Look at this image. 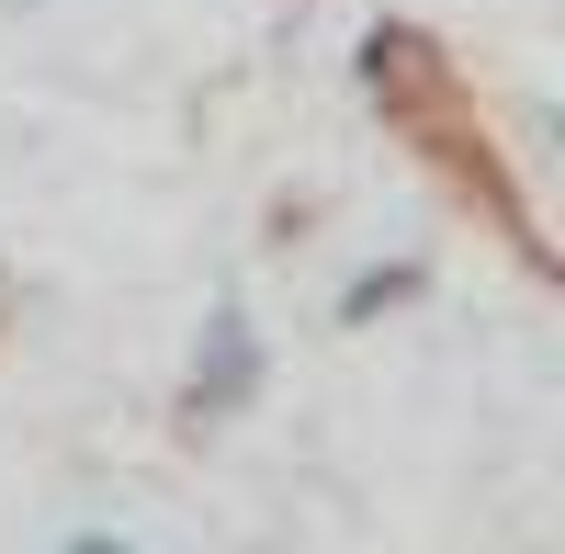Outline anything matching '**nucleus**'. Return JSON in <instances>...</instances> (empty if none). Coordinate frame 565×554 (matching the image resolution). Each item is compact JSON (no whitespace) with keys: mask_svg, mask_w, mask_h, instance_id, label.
<instances>
[{"mask_svg":"<svg viewBox=\"0 0 565 554\" xmlns=\"http://www.w3.org/2000/svg\"><path fill=\"white\" fill-rule=\"evenodd\" d=\"M418 295H430V260H362L328 317H340V329H373V317H396V306H418Z\"/></svg>","mask_w":565,"mask_h":554,"instance_id":"7ed1b4c3","label":"nucleus"},{"mask_svg":"<svg viewBox=\"0 0 565 554\" xmlns=\"http://www.w3.org/2000/svg\"><path fill=\"white\" fill-rule=\"evenodd\" d=\"M351 68H362V90H373L385 114H430V103H441V45L418 34V23H373Z\"/></svg>","mask_w":565,"mask_h":554,"instance_id":"f03ea898","label":"nucleus"},{"mask_svg":"<svg viewBox=\"0 0 565 554\" xmlns=\"http://www.w3.org/2000/svg\"><path fill=\"white\" fill-rule=\"evenodd\" d=\"M260 385H271V340H260V317H249V295H215L204 329H193L181 419H193V430H226L238 407H260Z\"/></svg>","mask_w":565,"mask_h":554,"instance_id":"f257e3e1","label":"nucleus"},{"mask_svg":"<svg viewBox=\"0 0 565 554\" xmlns=\"http://www.w3.org/2000/svg\"><path fill=\"white\" fill-rule=\"evenodd\" d=\"M0 329H12V271H0Z\"/></svg>","mask_w":565,"mask_h":554,"instance_id":"20e7f679","label":"nucleus"}]
</instances>
